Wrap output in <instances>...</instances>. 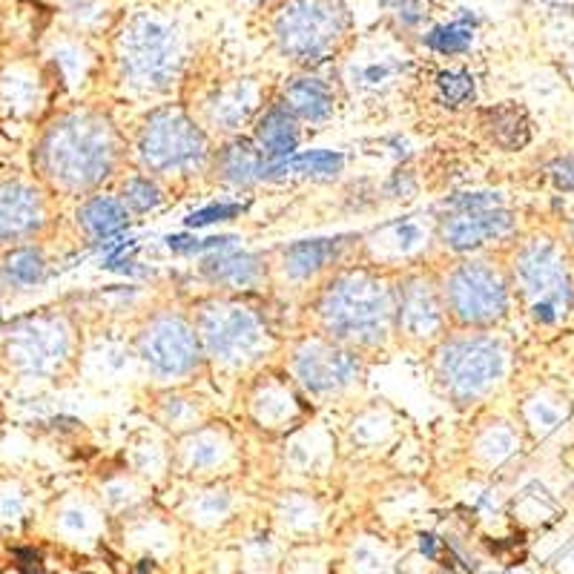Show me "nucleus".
<instances>
[{"label":"nucleus","mask_w":574,"mask_h":574,"mask_svg":"<svg viewBox=\"0 0 574 574\" xmlns=\"http://www.w3.org/2000/svg\"><path fill=\"white\" fill-rule=\"evenodd\" d=\"M397 281L383 267L348 265L316 287L310 301L314 336L356 354L383 350L397 339Z\"/></svg>","instance_id":"obj_1"},{"label":"nucleus","mask_w":574,"mask_h":574,"mask_svg":"<svg viewBox=\"0 0 574 574\" xmlns=\"http://www.w3.org/2000/svg\"><path fill=\"white\" fill-rule=\"evenodd\" d=\"M34 156L43 178H49L58 190L83 196L116 170L121 138L110 118L98 112H69L43 132Z\"/></svg>","instance_id":"obj_2"},{"label":"nucleus","mask_w":574,"mask_h":574,"mask_svg":"<svg viewBox=\"0 0 574 574\" xmlns=\"http://www.w3.org/2000/svg\"><path fill=\"white\" fill-rule=\"evenodd\" d=\"M118 63L123 81L141 92L170 89L185 63L178 27L158 12L132 14L118 38Z\"/></svg>","instance_id":"obj_3"},{"label":"nucleus","mask_w":574,"mask_h":574,"mask_svg":"<svg viewBox=\"0 0 574 574\" xmlns=\"http://www.w3.org/2000/svg\"><path fill=\"white\" fill-rule=\"evenodd\" d=\"M192 321L199 330L205 359L219 363L221 368L245 370L259 365L274 348V334L267 328L265 316L241 305L239 299L201 301Z\"/></svg>","instance_id":"obj_4"},{"label":"nucleus","mask_w":574,"mask_h":574,"mask_svg":"<svg viewBox=\"0 0 574 574\" xmlns=\"http://www.w3.org/2000/svg\"><path fill=\"white\" fill-rule=\"evenodd\" d=\"M506 374V350L486 334L459 330L430 348V376L445 397L468 405Z\"/></svg>","instance_id":"obj_5"},{"label":"nucleus","mask_w":574,"mask_h":574,"mask_svg":"<svg viewBox=\"0 0 574 574\" xmlns=\"http://www.w3.org/2000/svg\"><path fill=\"white\" fill-rule=\"evenodd\" d=\"M445 314L459 330H486L508 314V276L486 256H465L437 274Z\"/></svg>","instance_id":"obj_6"},{"label":"nucleus","mask_w":574,"mask_h":574,"mask_svg":"<svg viewBox=\"0 0 574 574\" xmlns=\"http://www.w3.org/2000/svg\"><path fill=\"white\" fill-rule=\"evenodd\" d=\"M138 158L147 176H190L210 158V144L187 112L176 107L156 110L138 136Z\"/></svg>","instance_id":"obj_7"},{"label":"nucleus","mask_w":574,"mask_h":574,"mask_svg":"<svg viewBox=\"0 0 574 574\" xmlns=\"http://www.w3.org/2000/svg\"><path fill=\"white\" fill-rule=\"evenodd\" d=\"M348 14L336 0H287L274 14V38L296 63H319L345 41Z\"/></svg>","instance_id":"obj_8"},{"label":"nucleus","mask_w":574,"mask_h":574,"mask_svg":"<svg viewBox=\"0 0 574 574\" xmlns=\"http://www.w3.org/2000/svg\"><path fill=\"white\" fill-rule=\"evenodd\" d=\"M136 348L158 379H185L205 363L196 321L178 310H158L144 321L136 336Z\"/></svg>","instance_id":"obj_9"},{"label":"nucleus","mask_w":574,"mask_h":574,"mask_svg":"<svg viewBox=\"0 0 574 574\" xmlns=\"http://www.w3.org/2000/svg\"><path fill=\"white\" fill-rule=\"evenodd\" d=\"M519 296L526 301L528 314L541 325H554L572 308V281H568L563 256L552 241H528L519 247L514 259Z\"/></svg>","instance_id":"obj_10"},{"label":"nucleus","mask_w":574,"mask_h":574,"mask_svg":"<svg viewBox=\"0 0 574 574\" xmlns=\"http://www.w3.org/2000/svg\"><path fill=\"white\" fill-rule=\"evenodd\" d=\"M296 385L310 397H336L363 379V354L310 334L290 354Z\"/></svg>","instance_id":"obj_11"},{"label":"nucleus","mask_w":574,"mask_h":574,"mask_svg":"<svg viewBox=\"0 0 574 574\" xmlns=\"http://www.w3.org/2000/svg\"><path fill=\"white\" fill-rule=\"evenodd\" d=\"M443 290L437 274H405L397 281V339L414 348H434L448 336Z\"/></svg>","instance_id":"obj_12"},{"label":"nucleus","mask_w":574,"mask_h":574,"mask_svg":"<svg viewBox=\"0 0 574 574\" xmlns=\"http://www.w3.org/2000/svg\"><path fill=\"white\" fill-rule=\"evenodd\" d=\"M514 216L488 196L463 199L437 225V241L454 254H472L477 247L508 236Z\"/></svg>","instance_id":"obj_13"},{"label":"nucleus","mask_w":574,"mask_h":574,"mask_svg":"<svg viewBox=\"0 0 574 574\" xmlns=\"http://www.w3.org/2000/svg\"><path fill=\"white\" fill-rule=\"evenodd\" d=\"M359 239L354 236H339V239H314V241H296L281 250H276L270 259V276L279 279L281 285L308 287L330 279L336 270H343L348 259L350 247Z\"/></svg>","instance_id":"obj_14"},{"label":"nucleus","mask_w":574,"mask_h":574,"mask_svg":"<svg viewBox=\"0 0 574 574\" xmlns=\"http://www.w3.org/2000/svg\"><path fill=\"white\" fill-rule=\"evenodd\" d=\"M7 354L21 374H56L69 356V330L58 319H32L9 336Z\"/></svg>","instance_id":"obj_15"},{"label":"nucleus","mask_w":574,"mask_h":574,"mask_svg":"<svg viewBox=\"0 0 574 574\" xmlns=\"http://www.w3.org/2000/svg\"><path fill=\"white\" fill-rule=\"evenodd\" d=\"M47 221V201L23 181L0 185V241H18L34 236Z\"/></svg>","instance_id":"obj_16"},{"label":"nucleus","mask_w":574,"mask_h":574,"mask_svg":"<svg viewBox=\"0 0 574 574\" xmlns=\"http://www.w3.org/2000/svg\"><path fill=\"white\" fill-rule=\"evenodd\" d=\"M201 276L221 290H254L270 279V259L254 254H216L201 261Z\"/></svg>","instance_id":"obj_17"},{"label":"nucleus","mask_w":574,"mask_h":574,"mask_svg":"<svg viewBox=\"0 0 574 574\" xmlns=\"http://www.w3.org/2000/svg\"><path fill=\"white\" fill-rule=\"evenodd\" d=\"M299 121L281 103L267 107L256 127V147L267 165H281V158L287 161V156L299 147Z\"/></svg>","instance_id":"obj_18"},{"label":"nucleus","mask_w":574,"mask_h":574,"mask_svg":"<svg viewBox=\"0 0 574 574\" xmlns=\"http://www.w3.org/2000/svg\"><path fill=\"white\" fill-rule=\"evenodd\" d=\"M281 107L296 121H325L334 112V89L321 78H296L287 83Z\"/></svg>","instance_id":"obj_19"},{"label":"nucleus","mask_w":574,"mask_h":574,"mask_svg":"<svg viewBox=\"0 0 574 574\" xmlns=\"http://www.w3.org/2000/svg\"><path fill=\"white\" fill-rule=\"evenodd\" d=\"M212 167H216V172H219L221 181H225V185H232V187L254 185V181H259V178L270 170V165H267L265 158H261L259 147L250 141L227 144L225 150L216 156Z\"/></svg>","instance_id":"obj_20"},{"label":"nucleus","mask_w":574,"mask_h":574,"mask_svg":"<svg viewBox=\"0 0 574 574\" xmlns=\"http://www.w3.org/2000/svg\"><path fill=\"white\" fill-rule=\"evenodd\" d=\"M130 221V210L116 196H92L78 210V225L92 239H107Z\"/></svg>","instance_id":"obj_21"},{"label":"nucleus","mask_w":574,"mask_h":574,"mask_svg":"<svg viewBox=\"0 0 574 574\" xmlns=\"http://www.w3.org/2000/svg\"><path fill=\"white\" fill-rule=\"evenodd\" d=\"M488 130H492L494 141H497L499 147H506V150H519V147H526L528 138H532L526 116H523V110L512 107V103L488 112Z\"/></svg>","instance_id":"obj_22"},{"label":"nucleus","mask_w":574,"mask_h":574,"mask_svg":"<svg viewBox=\"0 0 574 574\" xmlns=\"http://www.w3.org/2000/svg\"><path fill=\"white\" fill-rule=\"evenodd\" d=\"M43 276H47V261L38 250L32 247H21V250H12L7 256V265H3V279L12 287H32L41 285Z\"/></svg>","instance_id":"obj_23"},{"label":"nucleus","mask_w":574,"mask_h":574,"mask_svg":"<svg viewBox=\"0 0 574 574\" xmlns=\"http://www.w3.org/2000/svg\"><path fill=\"white\" fill-rule=\"evenodd\" d=\"M474 29L472 23L465 21H454L445 23V27H437L434 32L425 34V43H428L434 52H443V56H457L463 49L472 47Z\"/></svg>","instance_id":"obj_24"},{"label":"nucleus","mask_w":574,"mask_h":574,"mask_svg":"<svg viewBox=\"0 0 574 574\" xmlns=\"http://www.w3.org/2000/svg\"><path fill=\"white\" fill-rule=\"evenodd\" d=\"M121 201L127 205V210H152L161 205V190L150 176H130L121 187Z\"/></svg>","instance_id":"obj_25"},{"label":"nucleus","mask_w":574,"mask_h":574,"mask_svg":"<svg viewBox=\"0 0 574 574\" xmlns=\"http://www.w3.org/2000/svg\"><path fill=\"white\" fill-rule=\"evenodd\" d=\"M343 170V156L334 152H305L294 161H281L267 172H339Z\"/></svg>","instance_id":"obj_26"},{"label":"nucleus","mask_w":574,"mask_h":574,"mask_svg":"<svg viewBox=\"0 0 574 574\" xmlns=\"http://www.w3.org/2000/svg\"><path fill=\"white\" fill-rule=\"evenodd\" d=\"M439 98H443L448 107H463L474 98V78L465 76V72H443L437 81Z\"/></svg>","instance_id":"obj_27"},{"label":"nucleus","mask_w":574,"mask_h":574,"mask_svg":"<svg viewBox=\"0 0 574 574\" xmlns=\"http://www.w3.org/2000/svg\"><path fill=\"white\" fill-rule=\"evenodd\" d=\"M552 181L561 190H574V158H563L552 167Z\"/></svg>","instance_id":"obj_28"},{"label":"nucleus","mask_w":574,"mask_h":574,"mask_svg":"<svg viewBox=\"0 0 574 574\" xmlns=\"http://www.w3.org/2000/svg\"><path fill=\"white\" fill-rule=\"evenodd\" d=\"M245 3H254L256 7V3H265V0H245Z\"/></svg>","instance_id":"obj_29"}]
</instances>
